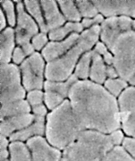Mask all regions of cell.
I'll use <instances>...</instances> for the list:
<instances>
[{
  "label": "cell",
  "mask_w": 135,
  "mask_h": 161,
  "mask_svg": "<svg viewBox=\"0 0 135 161\" xmlns=\"http://www.w3.org/2000/svg\"><path fill=\"white\" fill-rule=\"evenodd\" d=\"M132 28H133L134 30L135 31V20L133 22Z\"/></svg>",
  "instance_id": "b9f144b4"
},
{
  "label": "cell",
  "mask_w": 135,
  "mask_h": 161,
  "mask_svg": "<svg viewBox=\"0 0 135 161\" xmlns=\"http://www.w3.org/2000/svg\"><path fill=\"white\" fill-rule=\"evenodd\" d=\"M34 119L33 114L29 113L2 119L0 123V135L9 138L31 124Z\"/></svg>",
  "instance_id": "7c38bea8"
},
{
  "label": "cell",
  "mask_w": 135,
  "mask_h": 161,
  "mask_svg": "<svg viewBox=\"0 0 135 161\" xmlns=\"http://www.w3.org/2000/svg\"><path fill=\"white\" fill-rule=\"evenodd\" d=\"M121 147L129 156L135 160V137L126 136Z\"/></svg>",
  "instance_id": "f546056e"
},
{
  "label": "cell",
  "mask_w": 135,
  "mask_h": 161,
  "mask_svg": "<svg viewBox=\"0 0 135 161\" xmlns=\"http://www.w3.org/2000/svg\"><path fill=\"white\" fill-rule=\"evenodd\" d=\"M61 161H68L67 160H66L65 159H64V158H63L62 157V159H61Z\"/></svg>",
  "instance_id": "7bdbcfd3"
},
{
  "label": "cell",
  "mask_w": 135,
  "mask_h": 161,
  "mask_svg": "<svg viewBox=\"0 0 135 161\" xmlns=\"http://www.w3.org/2000/svg\"><path fill=\"white\" fill-rule=\"evenodd\" d=\"M25 54L21 48L19 47L16 48L13 55L14 62L16 64H19L24 59Z\"/></svg>",
  "instance_id": "74e56055"
},
{
  "label": "cell",
  "mask_w": 135,
  "mask_h": 161,
  "mask_svg": "<svg viewBox=\"0 0 135 161\" xmlns=\"http://www.w3.org/2000/svg\"><path fill=\"white\" fill-rule=\"evenodd\" d=\"M58 3L64 15L68 20L73 21L80 20V14L73 1H59Z\"/></svg>",
  "instance_id": "cb8c5ba5"
},
{
  "label": "cell",
  "mask_w": 135,
  "mask_h": 161,
  "mask_svg": "<svg viewBox=\"0 0 135 161\" xmlns=\"http://www.w3.org/2000/svg\"><path fill=\"white\" fill-rule=\"evenodd\" d=\"M83 130L68 99L51 110L46 116L44 137L61 151L74 142Z\"/></svg>",
  "instance_id": "7a4b0ae2"
},
{
  "label": "cell",
  "mask_w": 135,
  "mask_h": 161,
  "mask_svg": "<svg viewBox=\"0 0 135 161\" xmlns=\"http://www.w3.org/2000/svg\"><path fill=\"white\" fill-rule=\"evenodd\" d=\"M41 3L44 12L48 31L54 30L63 24L65 19L59 12L56 2L41 1Z\"/></svg>",
  "instance_id": "9a60e30c"
},
{
  "label": "cell",
  "mask_w": 135,
  "mask_h": 161,
  "mask_svg": "<svg viewBox=\"0 0 135 161\" xmlns=\"http://www.w3.org/2000/svg\"><path fill=\"white\" fill-rule=\"evenodd\" d=\"M27 101L31 108L43 104L44 102V93L41 90H33L28 92Z\"/></svg>",
  "instance_id": "f1b7e54d"
},
{
  "label": "cell",
  "mask_w": 135,
  "mask_h": 161,
  "mask_svg": "<svg viewBox=\"0 0 135 161\" xmlns=\"http://www.w3.org/2000/svg\"><path fill=\"white\" fill-rule=\"evenodd\" d=\"M76 4L81 15L86 18L96 16L98 9L92 3L87 1H77Z\"/></svg>",
  "instance_id": "83f0119b"
},
{
  "label": "cell",
  "mask_w": 135,
  "mask_h": 161,
  "mask_svg": "<svg viewBox=\"0 0 135 161\" xmlns=\"http://www.w3.org/2000/svg\"><path fill=\"white\" fill-rule=\"evenodd\" d=\"M1 104L24 99L25 89L21 83L20 71L14 64L1 65Z\"/></svg>",
  "instance_id": "8992f818"
},
{
  "label": "cell",
  "mask_w": 135,
  "mask_h": 161,
  "mask_svg": "<svg viewBox=\"0 0 135 161\" xmlns=\"http://www.w3.org/2000/svg\"><path fill=\"white\" fill-rule=\"evenodd\" d=\"M1 2L3 8L6 13L9 24L11 26H14L15 23V17L13 4L9 1H1Z\"/></svg>",
  "instance_id": "4dcf8cb0"
},
{
  "label": "cell",
  "mask_w": 135,
  "mask_h": 161,
  "mask_svg": "<svg viewBox=\"0 0 135 161\" xmlns=\"http://www.w3.org/2000/svg\"><path fill=\"white\" fill-rule=\"evenodd\" d=\"M67 99L54 92L45 91L44 93V103L50 111L61 105Z\"/></svg>",
  "instance_id": "484cf974"
},
{
  "label": "cell",
  "mask_w": 135,
  "mask_h": 161,
  "mask_svg": "<svg viewBox=\"0 0 135 161\" xmlns=\"http://www.w3.org/2000/svg\"><path fill=\"white\" fill-rule=\"evenodd\" d=\"M33 161H61L62 152L51 145L44 136H38L26 142Z\"/></svg>",
  "instance_id": "30bf717a"
},
{
  "label": "cell",
  "mask_w": 135,
  "mask_h": 161,
  "mask_svg": "<svg viewBox=\"0 0 135 161\" xmlns=\"http://www.w3.org/2000/svg\"><path fill=\"white\" fill-rule=\"evenodd\" d=\"M10 161V158H9V159H7V160H3V161Z\"/></svg>",
  "instance_id": "ee69618b"
},
{
  "label": "cell",
  "mask_w": 135,
  "mask_h": 161,
  "mask_svg": "<svg viewBox=\"0 0 135 161\" xmlns=\"http://www.w3.org/2000/svg\"><path fill=\"white\" fill-rule=\"evenodd\" d=\"M101 161H135L121 147H114Z\"/></svg>",
  "instance_id": "4316f807"
},
{
  "label": "cell",
  "mask_w": 135,
  "mask_h": 161,
  "mask_svg": "<svg viewBox=\"0 0 135 161\" xmlns=\"http://www.w3.org/2000/svg\"><path fill=\"white\" fill-rule=\"evenodd\" d=\"M46 118L35 117L34 121L22 130L15 133L9 138L10 142L26 143L28 140L38 136H44Z\"/></svg>",
  "instance_id": "4fadbf2b"
},
{
  "label": "cell",
  "mask_w": 135,
  "mask_h": 161,
  "mask_svg": "<svg viewBox=\"0 0 135 161\" xmlns=\"http://www.w3.org/2000/svg\"><path fill=\"white\" fill-rule=\"evenodd\" d=\"M128 83L131 85V86L135 87V75L131 78V80L128 81Z\"/></svg>",
  "instance_id": "60d3db41"
},
{
  "label": "cell",
  "mask_w": 135,
  "mask_h": 161,
  "mask_svg": "<svg viewBox=\"0 0 135 161\" xmlns=\"http://www.w3.org/2000/svg\"><path fill=\"white\" fill-rule=\"evenodd\" d=\"M9 150L10 161H33L30 151L25 143L10 142Z\"/></svg>",
  "instance_id": "ffe728a7"
},
{
  "label": "cell",
  "mask_w": 135,
  "mask_h": 161,
  "mask_svg": "<svg viewBox=\"0 0 135 161\" xmlns=\"http://www.w3.org/2000/svg\"><path fill=\"white\" fill-rule=\"evenodd\" d=\"M107 79H115L119 77L116 69L114 66H108L107 67Z\"/></svg>",
  "instance_id": "f35d334b"
},
{
  "label": "cell",
  "mask_w": 135,
  "mask_h": 161,
  "mask_svg": "<svg viewBox=\"0 0 135 161\" xmlns=\"http://www.w3.org/2000/svg\"><path fill=\"white\" fill-rule=\"evenodd\" d=\"M100 12L106 17L122 16L135 18V1H92Z\"/></svg>",
  "instance_id": "8fae6325"
},
{
  "label": "cell",
  "mask_w": 135,
  "mask_h": 161,
  "mask_svg": "<svg viewBox=\"0 0 135 161\" xmlns=\"http://www.w3.org/2000/svg\"><path fill=\"white\" fill-rule=\"evenodd\" d=\"M94 51L99 54L103 55L104 61L108 65L113 64L114 57L108 52L107 48L103 43L100 42H98L95 46Z\"/></svg>",
  "instance_id": "d6a6232c"
},
{
  "label": "cell",
  "mask_w": 135,
  "mask_h": 161,
  "mask_svg": "<svg viewBox=\"0 0 135 161\" xmlns=\"http://www.w3.org/2000/svg\"><path fill=\"white\" fill-rule=\"evenodd\" d=\"M103 21V18L100 14H97L92 19H84L83 20L82 25L83 27H89V26L96 25L97 24L100 23Z\"/></svg>",
  "instance_id": "8d00e7d4"
},
{
  "label": "cell",
  "mask_w": 135,
  "mask_h": 161,
  "mask_svg": "<svg viewBox=\"0 0 135 161\" xmlns=\"http://www.w3.org/2000/svg\"><path fill=\"white\" fill-rule=\"evenodd\" d=\"M133 22L130 17L126 16H121L118 17V23L122 31L132 29Z\"/></svg>",
  "instance_id": "d590c367"
},
{
  "label": "cell",
  "mask_w": 135,
  "mask_h": 161,
  "mask_svg": "<svg viewBox=\"0 0 135 161\" xmlns=\"http://www.w3.org/2000/svg\"><path fill=\"white\" fill-rule=\"evenodd\" d=\"M48 109L46 105L44 104L36 106L31 108V113L35 117L46 118L49 112Z\"/></svg>",
  "instance_id": "e575fe53"
},
{
  "label": "cell",
  "mask_w": 135,
  "mask_h": 161,
  "mask_svg": "<svg viewBox=\"0 0 135 161\" xmlns=\"http://www.w3.org/2000/svg\"><path fill=\"white\" fill-rule=\"evenodd\" d=\"M24 3L29 12L36 19L42 32L44 33L47 32L48 30L42 16L38 1H25Z\"/></svg>",
  "instance_id": "d4e9b609"
},
{
  "label": "cell",
  "mask_w": 135,
  "mask_h": 161,
  "mask_svg": "<svg viewBox=\"0 0 135 161\" xmlns=\"http://www.w3.org/2000/svg\"><path fill=\"white\" fill-rule=\"evenodd\" d=\"M18 25L16 30V41L22 47L26 55L31 54L34 47L30 43V40L38 32V28L35 22L24 11L23 5L20 2L17 5Z\"/></svg>",
  "instance_id": "9c48e42d"
},
{
  "label": "cell",
  "mask_w": 135,
  "mask_h": 161,
  "mask_svg": "<svg viewBox=\"0 0 135 161\" xmlns=\"http://www.w3.org/2000/svg\"><path fill=\"white\" fill-rule=\"evenodd\" d=\"M44 67V61L38 53L32 54L22 63V82L25 90L43 89Z\"/></svg>",
  "instance_id": "52a82bcc"
},
{
  "label": "cell",
  "mask_w": 135,
  "mask_h": 161,
  "mask_svg": "<svg viewBox=\"0 0 135 161\" xmlns=\"http://www.w3.org/2000/svg\"><path fill=\"white\" fill-rule=\"evenodd\" d=\"M68 97L84 130L108 134L121 128L117 98L102 85L78 80L72 86Z\"/></svg>",
  "instance_id": "6da1fadb"
},
{
  "label": "cell",
  "mask_w": 135,
  "mask_h": 161,
  "mask_svg": "<svg viewBox=\"0 0 135 161\" xmlns=\"http://www.w3.org/2000/svg\"><path fill=\"white\" fill-rule=\"evenodd\" d=\"M78 80L77 77L73 75L67 80L64 81H52L47 80L44 83L45 91L54 92L61 95L65 98L68 97L70 90L73 85Z\"/></svg>",
  "instance_id": "d6986e66"
},
{
  "label": "cell",
  "mask_w": 135,
  "mask_h": 161,
  "mask_svg": "<svg viewBox=\"0 0 135 161\" xmlns=\"http://www.w3.org/2000/svg\"><path fill=\"white\" fill-rule=\"evenodd\" d=\"M114 147L109 134L84 130L63 151L62 158L68 161H101Z\"/></svg>",
  "instance_id": "3957f363"
},
{
  "label": "cell",
  "mask_w": 135,
  "mask_h": 161,
  "mask_svg": "<svg viewBox=\"0 0 135 161\" xmlns=\"http://www.w3.org/2000/svg\"><path fill=\"white\" fill-rule=\"evenodd\" d=\"M0 25H1V30L3 29L5 27V19L2 10H1V14H0Z\"/></svg>",
  "instance_id": "ab89813d"
},
{
  "label": "cell",
  "mask_w": 135,
  "mask_h": 161,
  "mask_svg": "<svg viewBox=\"0 0 135 161\" xmlns=\"http://www.w3.org/2000/svg\"><path fill=\"white\" fill-rule=\"evenodd\" d=\"M83 29L82 25L78 23H68L62 28H57L52 31L49 34L51 40H60L63 38L68 33L72 31L81 32Z\"/></svg>",
  "instance_id": "603a6c76"
},
{
  "label": "cell",
  "mask_w": 135,
  "mask_h": 161,
  "mask_svg": "<svg viewBox=\"0 0 135 161\" xmlns=\"http://www.w3.org/2000/svg\"><path fill=\"white\" fill-rule=\"evenodd\" d=\"M14 31L7 28L1 36V63L7 64L10 62L14 46Z\"/></svg>",
  "instance_id": "ac0fdd59"
},
{
  "label": "cell",
  "mask_w": 135,
  "mask_h": 161,
  "mask_svg": "<svg viewBox=\"0 0 135 161\" xmlns=\"http://www.w3.org/2000/svg\"><path fill=\"white\" fill-rule=\"evenodd\" d=\"M106 45L114 54L113 66L119 77L128 82L135 75V31H119Z\"/></svg>",
  "instance_id": "5b68a950"
},
{
  "label": "cell",
  "mask_w": 135,
  "mask_h": 161,
  "mask_svg": "<svg viewBox=\"0 0 135 161\" xmlns=\"http://www.w3.org/2000/svg\"><path fill=\"white\" fill-rule=\"evenodd\" d=\"M117 100L121 128L126 136L135 137V87L128 86Z\"/></svg>",
  "instance_id": "ba28073f"
},
{
  "label": "cell",
  "mask_w": 135,
  "mask_h": 161,
  "mask_svg": "<svg viewBox=\"0 0 135 161\" xmlns=\"http://www.w3.org/2000/svg\"><path fill=\"white\" fill-rule=\"evenodd\" d=\"M31 107L24 99L2 104L0 110V119L31 113Z\"/></svg>",
  "instance_id": "2e32d148"
},
{
  "label": "cell",
  "mask_w": 135,
  "mask_h": 161,
  "mask_svg": "<svg viewBox=\"0 0 135 161\" xmlns=\"http://www.w3.org/2000/svg\"><path fill=\"white\" fill-rule=\"evenodd\" d=\"M100 29L96 25L86 30L83 32L74 46L66 55L48 63L45 72L47 80L64 81L71 76L79 56L91 49L98 41Z\"/></svg>",
  "instance_id": "277c9868"
},
{
  "label": "cell",
  "mask_w": 135,
  "mask_h": 161,
  "mask_svg": "<svg viewBox=\"0 0 135 161\" xmlns=\"http://www.w3.org/2000/svg\"><path fill=\"white\" fill-rule=\"evenodd\" d=\"M48 41L47 36L44 33H40L35 36L32 39L33 47L37 50H40L43 48Z\"/></svg>",
  "instance_id": "836d02e7"
},
{
  "label": "cell",
  "mask_w": 135,
  "mask_h": 161,
  "mask_svg": "<svg viewBox=\"0 0 135 161\" xmlns=\"http://www.w3.org/2000/svg\"><path fill=\"white\" fill-rule=\"evenodd\" d=\"M92 51H88L82 56L78 64L74 75L81 80H87L90 73V61L92 60Z\"/></svg>",
  "instance_id": "7402d4cb"
},
{
  "label": "cell",
  "mask_w": 135,
  "mask_h": 161,
  "mask_svg": "<svg viewBox=\"0 0 135 161\" xmlns=\"http://www.w3.org/2000/svg\"><path fill=\"white\" fill-rule=\"evenodd\" d=\"M79 36L75 32L63 42H50L43 49L42 55L48 62L54 61L75 44Z\"/></svg>",
  "instance_id": "5bb4252c"
},
{
  "label": "cell",
  "mask_w": 135,
  "mask_h": 161,
  "mask_svg": "<svg viewBox=\"0 0 135 161\" xmlns=\"http://www.w3.org/2000/svg\"><path fill=\"white\" fill-rule=\"evenodd\" d=\"M92 61L89 77L93 82L102 85L107 80V67L102 57L95 51H92Z\"/></svg>",
  "instance_id": "e0dca14e"
},
{
  "label": "cell",
  "mask_w": 135,
  "mask_h": 161,
  "mask_svg": "<svg viewBox=\"0 0 135 161\" xmlns=\"http://www.w3.org/2000/svg\"><path fill=\"white\" fill-rule=\"evenodd\" d=\"M128 83L120 77L115 79H107L104 83V87L112 95L118 98L128 87Z\"/></svg>",
  "instance_id": "44dd1931"
},
{
  "label": "cell",
  "mask_w": 135,
  "mask_h": 161,
  "mask_svg": "<svg viewBox=\"0 0 135 161\" xmlns=\"http://www.w3.org/2000/svg\"><path fill=\"white\" fill-rule=\"evenodd\" d=\"M109 137L114 147H121L125 137L126 134L121 128L114 130L109 133Z\"/></svg>",
  "instance_id": "1f68e13d"
}]
</instances>
